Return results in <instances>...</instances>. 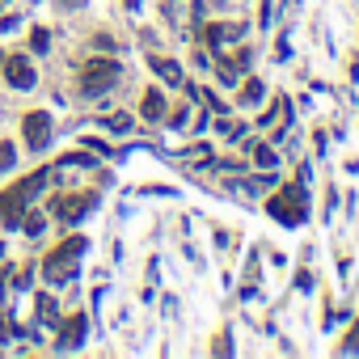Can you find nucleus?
I'll list each match as a JSON object with an SVG mask.
<instances>
[{"mask_svg": "<svg viewBox=\"0 0 359 359\" xmlns=\"http://www.w3.org/2000/svg\"><path fill=\"white\" fill-rule=\"evenodd\" d=\"M39 321L60 325V309H55V300H51V296H39Z\"/></svg>", "mask_w": 359, "mask_h": 359, "instance_id": "nucleus-8", "label": "nucleus"}, {"mask_svg": "<svg viewBox=\"0 0 359 359\" xmlns=\"http://www.w3.org/2000/svg\"><path fill=\"white\" fill-rule=\"evenodd\" d=\"M0 64H5L0 72H5V81H9L13 89H34L39 72L30 68V60H26V55H9V60H0Z\"/></svg>", "mask_w": 359, "mask_h": 359, "instance_id": "nucleus-2", "label": "nucleus"}, {"mask_svg": "<svg viewBox=\"0 0 359 359\" xmlns=\"http://www.w3.org/2000/svg\"><path fill=\"white\" fill-rule=\"evenodd\" d=\"M43 275H47L51 283H68V279L76 275V254H68V250L60 245L55 254H47V262H43Z\"/></svg>", "mask_w": 359, "mask_h": 359, "instance_id": "nucleus-3", "label": "nucleus"}, {"mask_svg": "<svg viewBox=\"0 0 359 359\" xmlns=\"http://www.w3.org/2000/svg\"><path fill=\"white\" fill-rule=\"evenodd\" d=\"M22 216H26V195L13 187L9 195H0V224L13 229V224H22Z\"/></svg>", "mask_w": 359, "mask_h": 359, "instance_id": "nucleus-5", "label": "nucleus"}, {"mask_svg": "<svg viewBox=\"0 0 359 359\" xmlns=\"http://www.w3.org/2000/svg\"><path fill=\"white\" fill-rule=\"evenodd\" d=\"M123 5H127V9H140V0H123Z\"/></svg>", "mask_w": 359, "mask_h": 359, "instance_id": "nucleus-17", "label": "nucleus"}, {"mask_svg": "<svg viewBox=\"0 0 359 359\" xmlns=\"http://www.w3.org/2000/svg\"><path fill=\"white\" fill-rule=\"evenodd\" d=\"M346 346H351V351H359V330L351 334V342H346Z\"/></svg>", "mask_w": 359, "mask_h": 359, "instance_id": "nucleus-15", "label": "nucleus"}, {"mask_svg": "<svg viewBox=\"0 0 359 359\" xmlns=\"http://www.w3.org/2000/svg\"><path fill=\"white\" fill-rule=\"evenodd\" d=\"M81 338H85V317H76V321L64 325V346H81Z\"/></svg>", "mask_w": 359, "mask_h": 359, "instance_id": "nucleus-9", "label": "nucleus"}, {"mask_svg": "<svg viewBox=\"0 0 359 359\" xmlns=\"http://www.w3.org/2000/svg\"><path fill=\"white\" fill-rule=\"evenodd\" d=\"M106 127L123 135V131H131V114H110V118H106Z\"/></svg>", "mask_w": 359, "mask_h": 359, "instance_id": "nucleus-12", "label": "nucleus"}, {"mask_svg": "<svg viewBox=\"0 0 359 359\" xmlns=\"http://www.w3.org/2000/svg\"><path fill=\"white\" fill-rule=\"evenodd\" d=\"M144 118H152V123L165 118V97H161V89H144Z\"/></svg>", "mask_w": 359, "mask_h": 359, "instance_id": "nucleus-6", "label": "nucleus"}, {"mask_svg": "<svg viewBox=\"0 0 359 359\" xmlns=\"http://www.w3.org/2000/svg\"><path fill=\"white\" fill-rule=\"evenodd\" d=\"M64 5H68V9H81V5H85V0H64Z\"/></svg>", "mask_w": 359, "mask_h": 359, "instance_id": "nucleus-16", "label": "nucleus"}, {"mask_svg": "<svg viewBox=\"0 0 359 359\" xmlns=\"http://www.w3.org/2000/svg\"><path fill=\"white\" fill-rule=\"evenodd\" d=\"M51 144V114H26V148H47Z\"/></svg>", "mask_w": 359, "mask_h": 359, "instance_id": "nucleus-4", "label": "nucleus"}, {"mask_svg": "<svg viewBox=\"0 0 359 359\" xmlns=\"http://www.w3.org/2000/svg\"><path fill=\"white\" fill-rule=\"evenodd\" d=\"M254 161H258L262 169H271V165H275V152H271L266 144H258V148H254Z\"/></svg>", "mask_w": 359, "mask_h": 359, "instance_id": "nucleus-13", "label": "nucleus"}, {"mask_svg": "<svg viewBox=\"0 0 359 359\" xmlns=\"http://www.w3.org/2000/svg\"><path fill=\"white\" fill-rule=\"evenodd\" d=\"M118 81V60H93L81 68V89L85 93H106Z\"/></svg>", "mask_w": 359, "mask_h": 359, "instance_id": "nucleus-1", "label": "nucleus"}, {"mask_svg": "<svg viewBox=\"0 0 359 359\" xmlns=\"http://www.w3.org/2000/svg\"><path fill=\"white\" fill-rule=\"evenodd\" d=\"M22 229H26L30 237H43V229H47V220H43L39 212H26V216H22Z\"/></svg>", "mask_w": 359, "mask_h": 359, "instance_id": "nucleus-11", "label": "nucleus"}, {"mask_svg": "<svg viewBox=\"0 0 359 359\" xmlns=\"http://www.w3.org/2000/svg\"><path fill=\"white\" fill-rule=\"evenodd\" d=\"M30 47H34V51L43 55V51L51 47V39H47V30H34V34H30Z\"/></svg>", "mask_w": 359, "mask_h": 359, "instance_id": "nucleus-14", "label": "nucleus"}, {"mask_svg": "<svg viewBox=\"0 0 359 359\" xmlns=\"http://www.w3.org/2000/svg\"><path fill=\"white\" fill-rule=\"evenodd\" d=\"M152 68L165 76V81H173V85H182V68H177L173 60H152Z\"/></svg>", "mask_w": 359, "mask_h": 359, "instance_id": "nucleus-10", "label": "nucleus"}, {"mask_svg": "<svg viewBox=\"0 0 359 359\" xmlns=\"http://www.w3.org/2000/svg\"><path fill=\"white\" fill-rule=\"evenodd\" d=\"M262 93H266V85H262V81H254V76H250V81H245V89H241V97H237V102H241V106H258V102H262Z\"/></svg>", "mask_w": 359, "mask_h": 359, "instance_id": "nucleus-7", "label": "nucleus"}]
</instances>
